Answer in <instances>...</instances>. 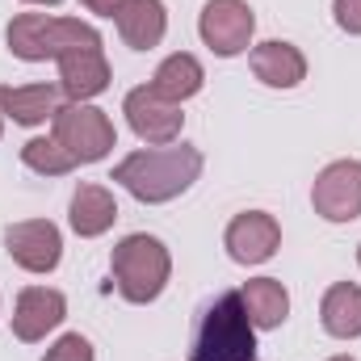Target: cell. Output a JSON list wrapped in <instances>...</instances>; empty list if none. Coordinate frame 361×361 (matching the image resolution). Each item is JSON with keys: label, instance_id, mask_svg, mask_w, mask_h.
<instances>
[{"label": "cell", "instance_id": "6da1fadb", "mask_svg": "<svg viewBox=\"0 0 361 361\" xmlns=\"http://www.w3.org/2000/svg\"><path fill=\"white\" fill-rule=\"evenodd\" d=\"M202 173V152L189 143H164V147H147L126 156L114 180L122 189H130L139 202H173L177 193H185Z\"/></svg>", "mask_w": 361, "mask_h": 361}, {"label": "cell", "instance_id": "7a4b0ae2", "mask_svg": "<svg viewBox=\"0 0 361 361\" xmlns=\"http://www.w3.org/2000/svg\"><path fill=\"white\" fill-rule=\"evenodd\" d=\"M252 328L257 324H252V315L244 307V294L240 290H223L197 315L189 361H257Z\"/></svg>", "mask_w": 361, "mask_h": 361}, {"label": "cell", "instance_id": "3957f363", "mask_svg": "<svg viewBox=\"0 0 361 361\" xmlns=\"http://www.w3.org/2000/svg\"><path fill=\"white\" fill-rule=\"evenodd\" d=\"M76 47H101V34L76 17H47V13H21L8 21V51L25 63L59 59Z\"/></svg>", "mask_w": 361, "mask_h": 361}, {"label": "cell", "instance_id": "277c9868", "mask_svg": "<svg viewBox=\"0 0 361 361\" xmlns=\"http://www.w3.org/2000/svg\"><path fill=\"white\" fill-rule=\"evenodd\" d=\"M109 269H114L118 294H122L126 302H152V298L169 286L173 261H169V248H164L156 235H126V240L114 248Z\"/></svg>", "mask_w": 361, "mask_h": 361}, {"label": "cell", "instance_id": "5b68a950", "mask_svg": "<svg viewBox=\"0 0 361 361\" xmlns=\"http://www.w3.org/2000/svg\"><path fill=\"white\" fill-rule=\"evenodd\" d=\"M55 143L76 160V164H92L101 156H109L114 147V122L92 109L85 101H72V105H59L55 109Z\"/></svg>", "mask_w": 361, "mask_h": 361}, {"label": "cell", "instance_id": "8992f818", "mask_svg": "<svg viewBox=\"0 0 361 361\" xmlns=\"http://www.w3.org/2000/svg\"><path fill=\"white\" fill-rule=\"evenodd\" d=\"M197 30H202V42L214 55L231 59V55L248 51V38L257 30V17H252V8L244 0H206Z\"/></svg>", "mask_w": 361, "mask_h": 361}, {"label": "cell", "instance_id": "52a82bcc", "mask_svg": "<svg viewBox=\"0 0 361 361\" xmlns=\"http://www.w3.org/2000/svg\"><path fill=\"white\" fill-rule=\"evenodd\" d=\"M311 202H315V214H324L328 223H353L361 214V164L357 160L328 164L315 177Z\"/></svg>", "mask_w": 361, "mask_h": 361}, {"label": "cell", "instance_id": "ba28073f", "mask_svg": "<svg viewBox=\"0 0 361 361\" xmlns=\"http://www.w3.org/2000/svg\"><path fill=\"white\" fill-rule=\"evenodd\" d=\"M126 122H130V130L143 139V143H156V147H164V143H173L180 135V122H185V114H180V105L173 101H164L160 92L152 89V85H143V89H130L126 92Z\"/></svg>", "mask_w": 361, "mask_h": 361}, {"label": "cell", "instance_id": "9c48e42d", "mask_svg": "<svg viewBox=\"0 0 361 361\" xmlns=\"http://www.w3.org/2000/svg\"><path fill=\"white\" fill-rule=\"evenodd\" d=\"M4 248L8 257L30 273H51L63 257V240H59V227L47 223V219H30V223H13L4 231Z\"/></svg>", "mask_w": 361, "mask_h": 361}, {"label": "cell", "instance_id": "30bf717a", "mask_svg": "<svg viewBox=\"0 0 361 361\" xmlns=\"http://www.w3.org/2000/svg\"><path fill=\"white\" fill-rule=\"evenodd\" d=\"M277 244H281V227H277V219L265 214V210H248V214H240L227 227V252L240 265L269 261L273 252H277Z\"/></svg>", "mask_w": 361, "mask_h": 361}, {"label": "cell", "instance_id": "8fae6325", "mask_svg": "<svg viewBox=\"0 0 361 361\" xmlns=\"http://www.w3.org/2000/svg\"><path fill=\"white\" fill-rule=\"evenodd\" d=\"M68 315V302L59 290L47 286H30L17 294V311H13V332L17 341H42L51 328H59Z\"/></svg>", "mask_w": 361, "mask_h": 361}, {"label": "cell", "instance_id": "7c38bea8", "mask_svg": "<svg viewBox=\"0 0 361 361\" xmlns=\"http://www.w3.org/2000/svg\"><path fill=\"white\" fill-rule=\"evenodd\" d=\"M59 89L72 101H89L109 89V63H105L101 47H76V51L59 55Z\"/></svg>", "mask_w": 361, "mask_h": 361}, {"label": "cell", "instance_id": "4fadbf2b", "mask_svg": "<svg viewBox=\"0 0 361 361\" xmlns=\"http://www.w3.org/2000/svg\"><path fill=\"white\" fill-rule=\"evenodd\" d=\"M114 21H118V34H122V42L130 51L160 47V38L169 30V13H164L160 0H122L118 13H114Z\"/></svg>", "mask_w": 361, "mask_h": 361}, {"label": "cell", "instance_id": "5bb4252c", "mask_svg": "<svg viewBox=\"0 0 361 361\" xmlns=\"http://www.w3.org/2000/svg\"><path fill=\"white\" fill-rule=\"evenodd\" d=\"M252 72H257V80H265L269 89H294V85H302V76H307V59H302V51L290 47V42H261V47L252 51Z\"/></svg>", "mask_w": 361, "mask_h": 361}, {"label": "cell", "instance_id": "9a60e30c", "mask_svg": "<svg viewBox=\"0 0 361 361\" xmlns=\"http://www.w3.org/2000/svg\"><path fill=\"white\" fill-rule=\"evenodd\" d=\"M319 319H324V328H328L332 336H341V341L361 336V286L336 281V286L324 294V302H319Z\"/></svg>", "mask_w": 361, "mask_h": 361}, {"label": "cell", "instance_id": "2e32d148", "mask_svg": "<svg viewBox=\"0 0 361 361\" xmlns=\"http://www.w3.org/2000/svg\"><path fill=\"white\" fill-rule=\"evenodd\" d=\"M59 92L55 85H25V89H0V105H4V118L21 122V126H38L47 118H55L59 109Z\"/></svg>", "mask_w": 361, "mask_h": 361}, {"label": "cell", "instance_id": "e0dca14e", "mask_svg": "<svg viewBox=\"0 0 361 361\" xmlns=\"http://www.w3.org/2000/svg\"><path fill=\"white\" fill-rule=\"evenodd\" d=\"M114 219H118V206H114L109 189H101V185H80L76 189V197H72V227H76V235L92 240V235L109 231Z\"/></svg>", "mask_w": 361, "mask_h": 361}, {"label": "cell", "instance_id": "ac0fdd59", "mask_svg": "<svg viewBox=\"0 0 361 361\" xmlns=\"http://www.w3.org/2000/svg\"><path fill=\"white\" fill-rule=\"evenodd\" d=\"M202 80H206V72H202V63L193 59V55H169L160 68H156V76H152V89L160 92L164 101H173L180 105L185 97H193V92L202 89Z\"/></svg>", "mask_w": 361, "mask_h": 361}, {"label": "cell", "instance_id": "d6986e66", "mask_svg": "<svg viewBox=\"0 0 361 361\" xmlns=\"http://www.w3.org/2000/svg\"><path fill=\"white\" fill-rule=\"evenodd\" d=\"M240 294H244V307H248V315H252L257 328H277L290 315V294H286V286L277 277H257Z\"/></svg>", "mask_w": 361, "mask_h": 361}, {"label": "cell", "instance_id": "ffe728a7", "mask_svg": "<svg viewBox=\"0 0 361 361\" xmlns=\"http://www.w3.org/2000/svg\"><path fill=\"white\" fill-rule=\"evenodd\" d=\"M21 160H25V169H34V173H42V177H63V173L76 169V160H72L55 139H30V143L21 147Z\"/></svg>", "mask_w": 361, "mask_h": 361}, {"label": "cell", "instance_id": "44dd1931", "mask_svg": "<svg viewBox=\"0 0 361 361\" xmlns=\"http://www.w3.org/2000/svg\"><path fill=\"white\" fill-rule=\"evenodd\" d=\"M42 361H92V345L80 332H68V336H59V341L47 349Z\"/></svg>", "mask_w": 361, "mask_h": 361}, {"label": "cell", "instance_id": "7402d4cb", "mask_svg": "<svg viewBox=\"0 0 361 361\" xmlns=\"http://www.w3.org/2000/svg\"><path fill=\"white\" fill-rule=\"evenodd\" d=\"M332 13H336V25H341V30L361 34V0H336Z\"/></svg>", "mask_w": 361, "mask_h": 361}, {"label": "cell", "instance_id": "603a6c76", "mask_svg": "<svg viewBox=\"0 0 361 361\" xmlns=\"http://www.w3.org/2000/svg\"><path fill=\"white\" fill-rule=\"evenodd\" d=\"M85 4H89L92 13H105V17H114V13H118V4H122V0H85Z\"/></svg>", "mask_w": 361, "mask_h": 361}, {"label": "cell", "instance_id": "cb8c5ba5", "mask_svg": "<svg viewBox=\"0 0 361 361\" xmlns=\"http://www.w3.org/2000/svg\"><path fill=\"white\" fill-rule=\"evenodd\" d=\"M25 4H59V0H25Z\"/></svg>", "mask_w": 361, "mask_h": 361}, {"label": "cell", "instance_id": "d4e9b609", "mask_svg": "<svg viewBox=\"0 0 361 361\" xmlns=\"http://www.w3.org/2000/svg\"><path fill=\"white\" fill-rule=\"evenodd\" d=\"M0 130H4V105H0Z\"/></svg>", "mask_w": 361, "mask_h": 361}, {"label": "cell", "instance_id": "484cf974", "mask_svg": "<svg viewBox=\"0 0 361 361\" xmlns=\"http://www.w3.org/2000/svg\"><path fill=\"white\" fill-rule=\"evenodd\" d=\"M332 361H353V357H332Z\"/></svg>", "mask_w": 361, "mask_h": 361}, {"label": "cell", "instance_id": "4316f807", "mask_svg": "<svg viewBox=\"0 0 361 361\" xmlns=\"http://www.w3.org/2000/svg\"><path fill=\"white\" fill-rule=\"evenodd\" d=\"M357 261H361V248H357Z\"/></svg>", "mask_w": 361, "mask_h": 361}]
</instances>
